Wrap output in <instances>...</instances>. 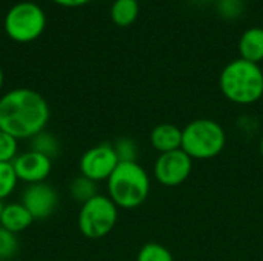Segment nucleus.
I'll use <instances>...</instances> for the list:
<instances>
[{"label":"nucleus","instance_id":"obj_1","mask_svg":"<svg viewBox=\"0 0 263 261\" xmlns=\"http://www.w3.org/2000/svg\"><path fill=\"white\" fill-rule=\"evenodd\" d=\"M48 122V102L34 89L15 88L0 97V129L18 142L45 131Z\"/></svg>","mask_w":263,"mask_h":261},{"label":"nucleus","instance_id":"obj_2","mask_svg":"<svg viewBox=\"0 0 263 261\" xmlns=\"http://www.w3.org/2000/svg\"><path fill=\"white\" fill-rule=\"evenodd\" d=\"M108 197L119 209H136L142 206L151 191L146 169L137 162H120L106 180Z\"/></svg>","mask_w":263,"mask_h":261},{"label":"nucleus","instance_id":"obj_3","mask_svg":"<svg viewBox=\"0 0 263 261\" xmlns=\"http://www.w3.org/2000/svg\"><path fill=\"white\" fill-rule=\"evenodd\" d=\"M219 88L227 100L236 105H253L263 97L260 65L236 58L220 72Z\"/></svg>","mask_w":263,"mask_h":261},{"label":"nucleus","instance_id":"obj_4","mask_svg":"<svg viewBox=\"0 0 263 261\" xmlns=\"http://www.w3.org/2000/svg\"><path fill=\"white\" fill-rule=\"evenodd\" d=\"M225 129L211 118H196L182 128V151L193 160L214 158L225 149Z\"/></svg>","mask_w":263,"mask_h":261},{"label":"nucleus","instance_id":"obj_5","mask_svg":"<svg viewBox=\"0 0 263 261\" xmlns=\"http://www.w3.org/2000/svg\"><path fill=\"white\" fill-rule=\"evenodd\" d=\"M119 220V208L108 195L97 194L80 205L77 226L80 234L89 240H100L111 234Z\"/></svg>","mask_w":263,"mask_h":261},{"label":"nucleus","instance_id":"obj_6","mask_svg":"<svg viewBox=\"0 0 263 261\" xmlns=\"http://www.w3.org/2000/svg\"><path fill=\"white\" fill-rule=\"evenodd\" d=\"M46 26L43 9L32 2L14 5L5 17V32L18 43H29L39 38Z\"/></svg>","mask_w":263,"mask_h":261},{"label":"nucleus","instance_id":"obj_7","mask_svg":"<svg viewBox=\"0 0 263 261\" xmlns=\"http://www.w3.org/2000/svg\"><path fill=\"white\" fill-rule=\"evenodd\" d=\"M120 163L111 143H100L86 149L79 162L80 175L99 183L106 182Z\"/></svg>","mask_w":263,"mask_h":261},{"label":"nucleus","instance_id":"obj_8","mask_svg":"<svg viewBox=\"0 0 263 261\" xmlns=\"http://www.w3.org/2000/svg\"><path fill=\"white\" fill-rule=\"evenodd\" d=\"M193 172V158L182 149L159 154L154 163V178L166 188L185 183Z\"/></svg>","mask_w":263,"mask_h":261},{"label":"nucleus","instance_id":"obj_9","mask_svg":"<svg viewBox=\"0 0 263 261\" xmlns=\"http://www.w3.org/2000/svg\"><path fill=\"white\" fill-rule=\"evenodd\" d=\"M20 203L29 211L34 220H45L57 209L59 194L46 182L28 185L22 194Z\"/></svg>","mask_w":263,"mask_h":261},{"label":"nucleus","instance_id":"obj_10","mask_svg":"<svg viewBox=\"0 0 263 261\" xmlns=\"http://www.w3.org/2000/svg\"><path fill=\"white\" fill-rule=\"evenodd\" d=\"M18 182L26 185L43 183L52 171V160L32 149L18 154L11 163Z\"/></svg>","mask_w":263,"mask_h":261},{"label":"nucleus","instance_id":"obj_11","mask_svg":"<svg viewBox=\"0 0 263 261\" xmlns=\"http://www.w3.org/2000/svg\"><path fill=\"white\" fill-rule=\"evenodd\" d=\"M149 142L159 154L182 149V128L174 123H159L153 128Z\"/></svg>","mask_w":263,"mask_h":261},{"label":"nucleus","instance_id":"obj_12","mask_svg":"<svg viewBox=\"0 0 263 261\" xmlns=\"http://www.w3.org/2000/svg\"><path fill=\"white\" fill-rule=\"evenodd\" d=\"M35 220L29 214V211L20 203H8L3 208L2 217H0V228L12 232V234H20L26 231Z\"/></svg>","mask_w":263,"mask_h":261},{"label":"nucleus","instance_id":"obj_13","mask_svg":"<svg viewBox=\"0 0 263 261\" xmlns=\"http://www.w3.org/2000/svg\"><path fill=\"white\" fill-rule=\"evenodd\" d=\"M240 58L251 63H263V28L247 29L239 40Z\"/></svg>","mask_w":263,"mask_h":261},{"label":"nucleus","instance_id":"obj_14","mask_svg":"<svg viewBox=\"0 0 263 261\" xmlns=\"http://www.w3.org/2000/svg\"><path fill=\"white\" fill-rule=\"evenodd\" d=\"M139 11V0H116L111 6V20L125 28L137 20Z\"/></svg>","mask_w":263,"mask_h":261},{"label":"nucleus","instance_id":"obj_15","mask_svg":"<svg viewBox=\"0 0 263 261\" xmlns=\"http://www.w3.org/2000/svg\"><path fill=\"white\" fill-rule=\"evenodd\" d=\"M69 195L74 202L83 205L97 195V183L83 175H79L69 183Z\"/></svg>","mask_w":263,"mask_h":261},{"label":"nucleus","instance_id":"obj_16","mask_svg":"<svg viewBox=\"0 0 263 261\" xmlns=\"http://www.w3.org/2000/svg\"><path fill=\"white\" fill-rule=\"evenodd\" d=\"M29 142H31V149L32 151L40 152V154L49 157L51 160L54 157H57L59 152H60V143H59V140L55 138L54 134L48 132V131H42V132L35 134Z\"/></svg>","mask_w":263,"mask_h":261},{"label":"nucleus","instance_id":"obj_17","mask_svg":"<svg viewBox=\"0 0 263 261\" xmlns=\"http://www.w3.org/2000/svg\"><path fill=\"white\" fill-rule=\"evenodd\" d=\"M136 261H174V257L163 245L149 242L139 249Z\"/></svg>","mask_w":263,"mask_h":261},{"label":"nucleus","instance_id":"obj_18","mask_svg":"<svg viewBox=\"0 0 263 261\" xmlns=\"http://www.w3.org/2000/svg\"><path fill=\"white\" fill-rule=\"evenodd\" d=\"M17 175L11 163H0V200L8 198L17 188Z\"/></svg>","mask_w":263,"mask_h":261},{"label":"nucleus","instance_id":"obj_19","mask_svg":"<svg viewBox=\"0 0 263 261\" xmlns=\"http://www.w3.org/2000/svg\"><path fill=\"white\" fill-rule=\"evenodd\" d=\"M18 155V140L0 129V163H12Z\"/></svg>","mask_w":263,"mask_h":261},{"label":"nucleus","instance_id":"obj_20","mask_svg":"<svg viewBox=\"0 0 263 261\" xmlns=\"http://www.w3.org/2000/svg\"><path fill=\"white\" fill-rule=\"evenodd\" d=\"M18 251V238L15 234L0 228V261L11 260Z\"/></svg>","mask_w":263,"mask_h":261},{"label":"nucleus","instance_id":"obj_21","mask_svg":"<svg viewBox=\"0 0 263 261\" xmlns=\"http://www.w3.org/2000/svg\"><path fill=\"white\" fill-rule=\"evenodd\" d=\"M112 146L120 162H137V148L131 138H120Z\"/></svg>","mask_w":263,"mask_h":261},{"label":"nucleus","instance_id":"obj_22","mask_svg":"<svg viewBox=\"0 0 263 261\" xmlns=\"http://www.w3.org/2000/svg\"><path fill=\"white\" fill-rule=\"evenodd\" d=\"M55 2L57 5L60 6H68V8H77V6H82V5H86L89 0H52Z\"/></svg>","mask_w":263,"mask_h":261},{"label":"nucleus","instance_id":"obj_23","mask_svg":"<svg viewBox=\"0 0 263 261\" xmlns=\"http://www.w3.org/2000/svg\"><path fill=\"white\" fill-rule=\"evenodd\" d=\"M3 71H2V68H0V91H2V86H3Z\"/></svg>","mask_w":263,"mask_h":261},{"label":"nucleus","instance_id":"obj_24","mask_svg":"<svg viewBox=\"0 0 263 261\" xmlns=\"http://www.w3.org/2000/svg\"><path fill=\"white\" fill-rule=\"evenodd\" d=\"M3 208H5V203H3V200H0V217H2V212H3Z\"/></svg>","mask_w":263,"mask_h":261},{"label":"nucleus","instance_id":"obj_25","mask_svg":"<svg viewBox=\"0 0 263 261\" xmlns=\"http://www.w3.org/2000/svg\"><path fill=\"white\" fill-rule=\"evenodd\" d=\"M260 154H262V157H263V135H262V138H260Z\"/></svg>","mask_w":263,"mask_h":261},{"label":"nucleus","instance_id":"obj_26","mask_svg":"<svg viewBox=\"0 0 263 261\" xmlns=\"http://www.w3.org/2000/svg\"><path fill=\"white\" fill-rule=\"evenodd\" d=\"M260 68H262V72H263V63H262V66H260Z\"/></svg>","mask_w":263,"mask_h":261},{"label":"nucleus","instance_id":"obj_27","mask_svg":"<svg viewBox=\"0 0 263 261\" xmlns=\"http://www.w3.org/2000/svg\"><path fill=\"white\" fill-rule=\"evenodd\" d=\"M237 2H240V0H237Z\"/></svg>","mask_w":263,"mask_h":261}]
</instances>
